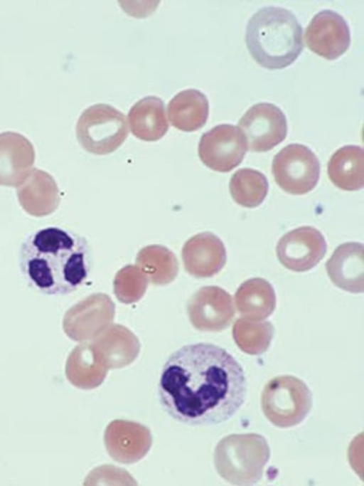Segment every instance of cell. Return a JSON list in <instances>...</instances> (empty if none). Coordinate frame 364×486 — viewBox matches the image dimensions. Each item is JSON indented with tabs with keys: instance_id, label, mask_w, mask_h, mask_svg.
<instances>
[{
	"instance_id": "cell-1",
	"label": "cell",
	"mask_w": 364,
	"mask_h": 486,
	"mask_svg": "<svg viewBox=\"0 0 364 486\" xmlns=\"http://www.w3.org/2000/svg\"><path fill=\"white\" fill-rule=\"evenodd\" d=\"M246 394L240 364L223 348L205 342L173 352L163 366L158 386L164 411L191 426L228 421L243 404Z\"/></svg>"
},
{
	"instance_id": "cell-2",
	"label": "cell",
	"mask_w": 364,
	"mask_h": 486,
	"mask_svg": "<svg viewBox=\"0 0 364 486\" xmlns=\"http://www.w3.org/2000/svg\"><path fill=\"white\" fill-rule=\"evenodd\" d=\"M90 256L83 236L50 226L25 238L19 250V265L25 280L36 290L65 295L77 290L87 279Z\"/></svg>"
},
{
	"instance_id": "cell-3",
	"label": "cell",
	"mask_w": 364,
	"mask_h": 486,
	"mask_svg": "<svg viewBox=\"0 0 364 486\" xmlns=\"http://www.w3.org/2000/svg\"><path fill=\"white\" fill-rule=\"evenodd\" d=\"M245 42L252 58L265 68L282 69L303 50L302 28L290 11L277 6L259 9L249 20Z\"/></svg>"
},
{
	"instance_id": "cell-4",
	"label": "cell",
	"mask_w": 364,
	"mask_h": 486,
	"mask_svg": "<svg viewBox=\"0 0 364 486\" xmlns=\"http://www.w3.org/2000/svg\"><path fill=\"white\" fill-rule=\"evenodd\" d=\"M263 436L232 434L222 439L215 450L214 461L220 475L235 485H253L259 480L269 458Z\"/></svg>"
},
{
	"instance_id": "cell-5",
	"label": "cell",
	"mask_w": 364,
	"mask_h": 486,
	"mask_svg": "<svg viewBox=\"0 0 364 486\" xmlns=\"http://www.w3.org/2000/svg\"><path fill=\"white\" fill-rule=\"evenodd\" d=\"M261 406L266 418L279 428L299 424L312 406V394L306 384L293 376H279L264 387Z\"/></svg>"
},
{
	"instance_id": "cell-6",
	"label": "cell",
	"mask_w": 364,
	"mask_h": 486,
	"mask_svg": "<svg viewBox=\"0 0 364 486\" xmlns=\"http://www.w3.org/2000/svg\"><path fill=\"white\" fill-rule=\"evenodd\" d=\"M129 133L125 115L112 106L96 104L87 108L76 125L77 138L88 152L98 155L115 151Z\"/></svg>"
},
{
	"instance_id": "cell-7",
	"label": "cell",
	"mask_w": 364,
	"mask_h": 486,
	"mask_svg": "<svg viewBox=\"0 0 364 486\" xmlns=\"http://www.w3.org/2000/svg\"><path fill=\"white\" fill-rule=\"evenodd\" d=\"M272 170L277 184L294 195L311 191L320 176L317 157L308 147L301 144H290L282 149L274 156Z\"/></svg>"
},
{
	"instance_id": "cell-8",
	"label": "cell",
	"mask_w": 364,
	"mask_h": 486,
	"mask_svg": "<svg viewBox=\"0 0 364 486\" xmlns=\"http://www.w3.org/2000/svg\"><path fill=\"white\" fill-rule=\"evenodd\" d=\"M249 150L267 152L287 137L285 115L277 105L259 102L250 107L238 122Z\"/></svg>"
},
{
	"instance_id": "cell-9",
	"label": "cell",
	"mask_w": 364,
	"mask_h": 486,
	"mask_svg": "<svg viewBox=\"0 0 364 486\" xmlns=\"http://www.w3.org/2000/svg\"><path fill=\"white\" fill-rule=\"evenodd\" d=\"M247 149V143L240 130L230 124H222L202 135L198 155L208 168L219 172H228L241 163Z\"/></svg>"
},
{
	"instance_id": "cell-10",
	"label": "cell",
	"mask_w": 364,
	"mask_h": 486,
	"mask_svg": "<svg viewBox=\"0 0 364 486\" xmlns=\"http://www.w3.org/2000/svg\"><path fill=\"white\" fill-rule=\"evenodd\" d=\"M322 233L311 226H301L284 235L278 241L276 253L287 269L304 272L315 267L326 253Z\"/></svg>"
},
{
	"instance_id": "cell-11",
	"label": "cell",
	"mask_w": 364,
	"mask_h": 486,
	"mask_svg": "<svg viewBox=\"0 0 364 486\" xmlns=\"http://www.w3.org/2000/svg\"><path fill=\"white\" fill-rule=\"evenodd\" d=\"M304 40L311 51L326 59L334 60L349 48L350 28L339 14L329 9L322 10L306 27Z\"/></svg>"
},
{
	"instance_id": "cell-12",
	"label": "cell",
	"mask_w": 364,
	"mask_h": 486,
	"mask_svg": "<svg viewBox=\"0 0 364 486\" xmlns=\"http://www.w3.org/2000/svg\"><path fill=\"white\" fill-rule=\"evenodd\" d=\"M105 444L110 457L121 463H133L150 449L151 435L146 426L124 420H115L107 427Z\"/></svg>"
},
{
	"instance_id": "cell-13",
	"label": "cell",
	"mask_w": 364,
	"mask_h": 486,
	"mask_svg": "<svg viewBox=\"0 0 364 486\" xmlns=\"http://www.w3.org/2000/svg\"><path fill=\"white\" fill-rule=\"evenodd\" d=\"M35 160L32 143L15 132L0 134V185L19 186L30 174Z\"/></svg>"
},
{
	"instance_id": "cell-14",
	"label": "cell",
	"mask_w": 364,
	"mask_h": 486,
	"mask_svg": "<svg viewBox=\"0 0 364 486\" xmlns=\"http://www.w3.org/2000/svg\"><path fill=\"white\" fill-rule=\"evenodd\" d=\"M328 277L339 288L361 293L364 286L363 245L348 242L337 247L326 264Z\"/></svg>"
},
{
	"instance_id": "cell-15",
	"label": "cell",
	"mask_w": 364,
	"mask_h": 486,
	"mask_svg": "<svg viewBox=\"0 0 364 486\" xmlns=\"http://www.w3.org/2000/svg\"><path fill=\"white\" fill-rule=\"evenodd\" d=\"M16 192L24 211L36 217L53 213L60 201L59 189L53 177L37 168L31 169Z\"/></svg>"
},
{
	"instance_id": "cell-16",
	"label": "cell",
	"mask_w": 364,
	"mask_h": 486,
	"mask_svg": "<svg viewBox=\"0 0 364 486\" xmlns=\"http://www.w3.org/2000/svg\"><path fill=\"white\" fill-rule=\"evenodd\" d=\"M188 268L203 277L218 273L226 262V250L221 240L211 233H203L189 240L183 250Z\"/></svg>"
},
{
	"instance_id": "cell-17",
	"label": "cell",
	"mask_w": 364,
	"mask_h": 486,
	"mask_svg": "<svg viewBox=\"0 0 364 486\" xmlns=\"http://www.w3.org/2000/svg\"><path fill=\"white\" fill-rule=\"evenodd\" d=\"M128 121L132 133L144 141H156L168 130L164 104L156 96L136 102L129 112Z\"/></svg>"
},
{
	"instance_id": "cell-18",
	"label": "cell",
	"mask_w": 364,
	"mask_h": 486,
	"mask_svg": "<svg viewBox=\"0 0 364 486\" xmlns=\"http://www.w3.org/2000/svg\"><path fill=\"white\" fill-rule=\"evenodd\" d=\"M167 110L173 127L184 132H193L205 124L209 103L204 93L196 89H186L170 100Z\"/></svg>"
},
{
	"instance_id": "cell-19",
	"label": "cell",
	"mask_w": 364,
	"mask_h": 486,
	"mask_svg": "<svg viewBox=\"0 0 364 486\" xmlns=\"http://www.w3.org/2000/svg\"><path fill=\"white\" fill-rule=\"evenodd\" d=\"M328 175L339 189L356 191L364 185V151L356 145L338 149L328 163Z\"/></svg>"
},
{
	"instance_id": "cell-20",
	"label": "cell",
	"mask_w": 364,
	"mask_h": 486,
	"mask_svg": "<svg viewBox=\"0 0 364 486\" xmlns=\"http://www.w3.org/2000/svg\"><path fill=\"white\" fill-rule=\"evenodd\" d=\"M235 305L241 315L260 320L272 315L276 307V295L266 280L255 278L245 281L235 295Z\"/></svg>"
},
{
	"instance_id": "cell-21",
	"label": "cell",
	"mask_w": 364,
	"mask_h": 486,
	"mask_svg": "<svg viewBox=\"0 0 364 486\" xmlns=\"http://www.w3.org/2000/svg\"><path fill=\"white\" fill-rule=\"evenodd\" d=\"M198 327L208 331L226 328L235 315L231 295L218 287H208L201 292Z\"/></svg>"
},
{
	"instance_id": "cell-22",
	"label": "cell",
	"mask_w": 364,
	"mask_h": 486,
	"mask_svg": "<svg viewBox=\"0 0 364 486\" xmlns=\"http://www.w3.org/2000/svg\"><path fill=\"white\" fill-rule=\"evenodd\" d=\"M229 188L232 198L237 204L254 208L265 199L269 184L266 176L260 171L243 168L232 176Z\"/></svg>"
},
{
	"instance_id": "cell-23",
	"label": "cell",
	"mask_w": 364,
	"mask_h": 486,
	"mask_svg": "<svg viewBox=\"0 0 364 486\" xmlns=\"http://www.w3.org/2000/svg\"><path fill=\"white\" fill-rule=\"evenodd\" d=\"M273 334L269 322H253L238 319L232 327V335L238 347L245 352L259 354L267 350Z\"/></svg>"
}]
</instances>
